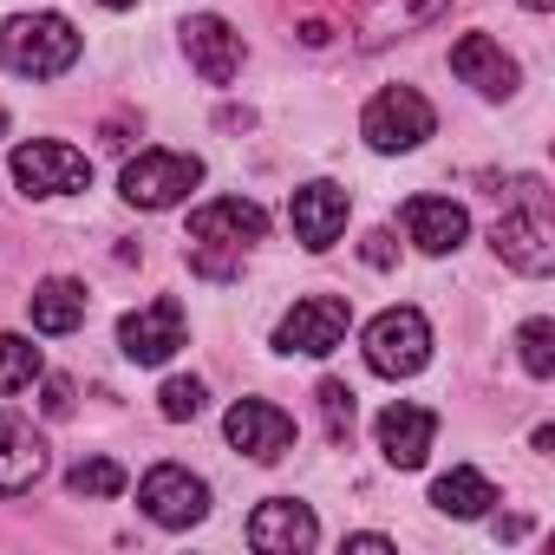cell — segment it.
<instances>
[{"mask_svg":"<svg viewBox=\"0 0 555 555\" xmlns=\"http://www.w3.org/2000/svg\"><path fill=\"white\" fill-rule=\"evenodd\" d=\"M0 66L21 79H60L79 66V34L66 14H14L0 27Z\"/></svg>","mask_w":555,"mask_h":555,"instance_id":"cell-2","label":"cell"},{"mask_svg":"<svg viewBox=\"0 0 555 555\" xmlns=\"http://www.w3.org/2000/svg\"><path fill=\"white\" fill-rule=\"evenodd\" d=\"M40 405H47V418H66V412H73V379H47Z\"/></svg>","mask_w":555,"mask_h":555,"instance_id":"cell-29","label":"cell"},{"mask_svg":"<svg viewBox=\"0 0 555 555\" xmlns=\"http://www.w3.org/2000/svg\"><path fill=\"white\" fill-rule=\"evenodd\" d=\"M451 73H457L470 92H483V99H509V92L522 86V66H516L490 34H464V40L451 47Z\"/></svg>","mask_w":555,"mask_h":555,"instance_id":"cell-16","label":"cell"},{"mask_svg":"<svg viewBox=\"0 0 555 555\" xmlns=\"http://www.w3.org/2000/svg\"><path fill=\"white\" fill-rule=\"evenodd\" d=\"M14 183H21V196H73L92 183V157L60 138H34L14 151Z\"/></svg>","mask_w":555,"mask_h":555,"instance_id":"cell-8","label":"cell"},{"mask_svg":"<svg viewBox=\"0 0 555 555\" xmlns=\"http://www.w3.org/2000/svg\"><path fill=\"white\" fill-rule=\"evenodd\" d=\"M431 444H438V412H425L412 399H392L379 412V451H386L392 470H418L431 457Z\"/></svg>","mask_w":555,"mask_h":555,"instance_id":"cell-15","label":"cell"},{"mask_svg":"<svg viewBox=\"0 0 555 555\" xmlns=\"http://www.w3.org/2000/svg\"><path fill=\"white\" fill-rule=\"evenodd\" d=\"M196 183H203V157H190V151H138L118 177L131 209H177Z\"/></svg>","mask_w":555,"mask_h":555,"instance_id":"cell-4","label":"cell"},{"mask_svg":"<svg viewBox=\"0 0 555 555\" xmlns=\"http://www.w3.org/2000/svg\"><path fill=\"white\" fill-rule=\"evenodd\" d=\"M138 503H144V516L157 529H196L209 516V483L196 470H183V464H157V470H144Z\"/></svg>","mask_w":555,"mask_h":555,"instance_id":"cell-9","label":"cell"},{"mask_svg":"<svg viewBox=\"0 0 555 555\" xmlns=\"http://www.w3.org/2000/svg\"><path fill=\"white\" fill-rule=\"evenodd\" d=\"M248 542H255L261 555H308V548L321 542V522H314V509L295 503V496H268V503L248 516Z\"/></svg>","mask_w":555,"mask_h":555,"instance_id":"cell-13","label":"cell"},{"mask_svg":"<svg viewBox=\"0 0 555 555\" xmlns=\"http://www.w3.org/2000/svg\"><path fill=\"white\" fill-rule=\"evenodd\" d=\"M47 438L34 425H8L0 418V496H27L47 477Z\"/></svg>","mask_w":555,"mask_h":555,"instance_id":"cell-18","label":"cell"},{"mask_svg":"<svg viewBox=\"0 0 555 555\" xmlns=\"http://www.w3.org/2000/svg\"><path fill=\"white\" fill-rule=\"evenodd\" d=\"M261 235H268V209L248 203V196H216V203H203V209L190 216V242H209V248L248 255Z\"/></svg>","mask_w":555,"mask_h":555,"instance_id":"cell-12","label":"cell"},{"mask_svg":"<svg viewBox=\"0 0 555 555\" xmlns=\"http://www.w3.org/2000/svg\"><path fill=\"white\" fill-rule=\"evenodd\" d=\"M0 138H8V112H0Z\"/></svg>","mask_w":555,"mask_h":555,"instance_id":"cell-33","label":"cell"},{"mask_svg":"<svg viewBox=\"0 0 555 555\" xmlns=\"http://www.w3.org/2000/svg\"><path fill=\"white\" fill-rule=\"evenodd\" d=\"M399 222H405V235H412L425 255H451V248H464V235H470V216H464V203H451V196H412V203L399 209Z\"/></svg>","mask_w":555,"mask_h":555,"instance_id":"cell-17","label":"cell"},{"mask_svg":"<svg viewBox=\"0 0 555 555\" xmlns=\"http://www.w3.org/2000/svg\"><path fill=\"white\" fill-rule=\"evenodd\" d=\"M203 405H209V386H203V379H164V392H157V412H164L170 425L196 418Z\"/></svg>","mask_w":555,"mask_h":555,"instance_id":"cell-25","label":"cell"},{"mask_svg":"<svg viewBox=\"0 0 555 555\" xmlns=\"http://www.w3.org/2000/svg\"><path fill=\"white\" fill-rule=\"evenodd\" d=\"M347 209H353V203H347V190H340V183H327V177H321V183H301V190H295V203H288L295 242H301V248H314V255H321V248H334V242L347 235Z\"/></svg>","mask_w":555,"mask_h":555,"instance_id":"cell-14","label":"cell"},{"mask_svg":"<svg viewBox=\"0 0 555 555\" xmlns=\"http://www.w3.org/2000/svg\"><path fill=\"white\" fill-rule=\"evenodd\" d=\"M222 431H229V444H235L242 457H255V464H274V457L295 451V418H288L282 405H268V399H235L229 418H222Z\"/></svg>","mask_w":555,"mask_h":555,"instance_id":"cell-10","label":"cell"},{"mask_svg":"<svg viewBox=\"0 0 555 555\" xmlns=\"http://www.w3.org/2000/svg\"><path fill=\"white\" fill-rule=\"evenodd\" d=\"M347 548H366V555H392V535H373V529H360V535H347Z\"/></svg>","mask_w":555,"mask_h":555,"instance_id":"cell-30","label":"cell"},{"mask_svg":"<svg viewBox=\"0 0 555 555\" xmlns=\"http://www.w3.org/2000/svg\"><path fill=\"white\" fill-rule=\"evenodd\" d=\"M27 314H34V327H40V334H73V327L86 321V288L73 282V274H53V282H40V288H34Z\"/></svg>","mask_w":555,"mask_h":555,"instance_id":"cell-20","label":"cell"},{"mask_svg":"<svg viewBox=\"0 0 555 555\" xmlns=\"http://www.w3.org/2000/svg\"><path fill=\"white\" fill-rule=\"evenodd\" d=\"M125 483H131V477H125L118 457H86V464L66 470V490H73V496H118Z\"/></svg>","mask_w":555,"mask_h":555,"instance_id":"cell-23","label":"cell"},{"mask_svg":"<svg viewBox=\"0 0 555 555\" xmlns=\"http://www.w3.org/2000/svg\"><path fill=\"white\" fill-rule=\"evenodd\" d=\"M438 14H444V0H379L366 14V47H386L392 34H412V27H425Z\"/></svg>","mask_w":555,"mask_h":555,"instance_id":"cell-21","label":"cell"},{"mask_svg":"<svg viewBox=\"0 0 555 555\" xmlns=\"http://www.w3.org/2000/svg\"><path fill=\"white\" fill-rule=\"evenodd\" d=\"M347 327H353V308L340 295H308L282 314V327H274V353H308V360H327L334 347H347Z\"/></svg>","mask_w":555,"mask_h":555,"instance_id":"cell-6","label":"cell"},{"mask_svg":"<svg viewBox=\"0 0 555 555\" xmlns=\"http://www.w3.org/2000/svg\"><path fill=\"white\" fill-rule=\"evenodd\" d=\"M490 242H496V255H503L516 274H548V268H555V209H548V190H542L535 177H522V183L509 190V203H503Z\"/></svg>","mask_w":555,"mask_h":555,"instance_id":"cell-1","label":"cell"},{"mask_svg":"<svg viewBox=\"0 0 555 555\" xmlns=\"http://www.w3.org/2000/svg\"><path fill=\"white\" fill-rule=\"evenodd\" d=\"M516 8H529V14H548V8H555V0H516Z\"/></svg>","mask_w":555,"mask_h":555,"instance_id":"cell-31","label":"cell"},{"mask_svg":"<svg viewBox=\"0 0 555 555\" xmlns=\"http://www.w3.org/2000/svg\"><path fill=\"white\" fill-rule=\"evenodd\" d=\"M40 373H47V360L27 334H0V392H27Z\"/></svg>","mask_w":555,"mask_h":555,"instance_id":"cell-22","label":"cell"},{"mask_svg":"<svg viewBox=\"0 0 555 555\" xmlns=\"http://www.w3.org/2000/svg\"><path fill=\"white\" fill-rule=\"evenodd\" d=\"M431 131H438V112H431V99H425L418 86H386V92L360 112V138H366L379 157H405V151H418Z\"/></svg>","mask_w":555,"mask_h":555,"instance_id":"cell-3","label":"cell"},{"mask_svg":"<svg viewBox=\"0 0 555 555\" xmlns=\"http://www.w3.org/2000/svg\"><path fill=\"white\" fill-rule=\"evenodd\" d=\"M516 353H522V373L529 379H548L555 373V321H522V334H516Z\"/></svg>","mask_w":555,"mask_h":555,"instance_id":"cell-24","label":"cell"},{"mask_svg":"<svg viewBox=\"0 0 555 555\" xmlns=\"http://www.w3.org/2000/svg\"><path fill=\"white\" fill-rule=\"evenodd\" d=\"M190 268H196V274H209V282H229V274L242 268V255H235V248H209V242H190Z\"/></svg>","mask_w":555,"mask_h":555,"instance_id":"cell-27","label":"cell"},{"mask_svg":"<svg viewBox=\"0 0 555 555\" xmlns=\"http://www.w3.org/2000/svg\"><path fill=\"white\" fill-rule=\"evenodd\" d=\"M183 340H190V314H183L177 295H157V301H144L118 321V347H125L131 366H164Z\"/></svg>","mask_w":555,"mask_h":555,"instance_id":"cell-7","label":"cell"},{"mask_svg":"<svg viewBox=\"0 0 555 555\" xmlns=\"http://www.w3.org/2000/svg\"><path fill=\"white\" fill-rule=\"evenodd\" d=\"M177 34H183V53H190V66H196L209 86H229V79H242V60H248V47H242V34H235L222 14H190Z\"/></svg>","mask_w":555,"mask_h":555,"instance_id":"cell-11","label":"cell"},{"mask_svg":"<svg viewBox=\"0 0 555 555\" xmlns=\"http://www.w3.org/2000/svg\"><path fill=\"white\" fill-rule=\"evenodd\" d=\"M314 399H321L327 438H334V444H347V438H353V392H347L340 379H321V386H314Z\"/></svg>","mask_w":555,"mask_h":555,"instance_id":"cell-26","label":"cell"},{"mask_svg":"<svg viewBox=\"0 0 555 555\" xmlns=\"http://www.w3.org/2000/svg\"><path fill=\"white\" fill-rule=\"evenodd\" d=\"M360 255H366V268H392V255H399V248H392V229H373V235L360 242Z\"/></svg>","mask_w":555,"mask_h":555,"instance_id":"cell-28","label":"cell"},{"mask_svg":"<svg viewBox=\"0 0 555 555\" xmlns=\"http://www.w3.org/2000/svg\"><path fill=\"white\" fill-rule=\"evenodd\" d=\"M366 366L379 373V379H412V373H425V360H431V321L418 314V308H386L373 327H366Z\"/></svg>","mask_w":555,"mask_h":555,"instance_id":"cell-5","label":"cell"},{"mask_svg":"<svg viewBox=\"0 0 555 555\" xmlns=\"http://www.w3.org/2000/svg\"><path fill=\"white\" fill-rule=\"evenodd\" d=\"M490 503H496V483H490L477 464H457V470H444V477L431 483V509H444V516H457V522L490 516Z\"/></svg>","mask_w":555,"mask_h":555,"instance_id":"cell-19","label":"cell"},{"mask_svg":"<svg viewBox=\"0 0 555 555\" xmlns=\"http://www.w3.org/2000/svg\"><path fill=\"white\" fill-rule=\"evenodd\" d=\"M99 8H138V0H99Z\"/></svg>","mask_w":555,"mask_h":555,"instance_id":"cell-32","label":"cell"}]
</instances>
